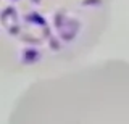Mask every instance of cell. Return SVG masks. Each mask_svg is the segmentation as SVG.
<instances>
[{"label": "cell", "instance_id": "cell-1", "mask_svg": "<svg viewBox=\"0 0 129 124\" xmlns=\"http://www.w3.org/2000/svg\"><path fill=\"white\" fill-rule=\"evenodd\" d=\"M108 0H0V66L66 52Z\"/></svg>", "mask_w": 129, "mask_h": 124}]
</instances>
